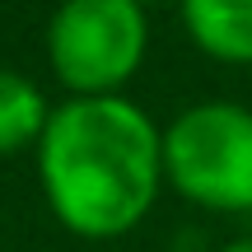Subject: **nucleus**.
<instances>
[{
  "label": "nucleus",
  "instance_id": "f03ea898",
  "mask_svg": "<svg viewBox=\"0 0 252 252\" xmlns=\"http://www.w3.org/2000/svg\"><path fill=\"white\" fill-rule=\"evenodd\" d=\"M163 182L220 215L252 210V108L191 103L163 126Z\"/></svg>",
  "mask_w": 252,
  "mask_h": 252
},
{
  "label": "nucleus",
  "instance_id": "0eeeda50",
  "mask_svg": "<svg viewBox=\"0 0 252 252\" xmlns=\"http://www.w3.org/2000/svg\"><path fill=\"white\" fill-rule=\"evenodd\" d=\"M140 5H150V0H140Z\"/></svg>",
  "mask_w": 252,
  "mask_h": 252
},
{
  "label": "nucleus",
  "instance_id": "423d86ee",
  "mask_svg": "<svg viewBox=\"0 0 252 252\" xmlns=\"http://www.w3.org/2000/svg\"><path fill=\"white\" fill-rule=\"evenodd\" d=\"M220 252H252V238H234V243L220 248Z\"/></svg>",
  "mask_w": 252,
  "mask_h": 252
},
{
  "label": "nucleus",
  "instance_id": "7ed1b4c3",
  "mask_svg": "<svg viewBox=\"0 0 252 252\" xmlns=\"http://www.w3.org/2000/svg\"><path fill=\"white\" fill-rule=\"evenodd\" d=\"M150 52L140 0H61L47 24V61L70 98H112Z\"/></svg>",
  "mask_w": 252,
  "mask_h": 252
},
{
  "label": "nucleus",
  "instance_id": "39448f33",
  "mask_svg": "<svg viewBox=\"0 0 252 252\" xmlns=\"http://www.w3.org/2000/svg\"><path fill=\"white\" fill-rule=\"evenodd\" d=\"M47 117H52L47 94L28 75L0 70V154L28 150V145L37 150V140L47 131Z\"/></svg>",
  "mask_w": 252,
  "mask_h": 252
},
{
  "label": "nucleus",
  "instance_id": "20e7f679",
  "mask_svg": "<svg viewBox=\"0 0 252 252\" xmlns=\"http://www.w3.org/2000/svg\"><path fill=\"white\" fill-rule=\"evenodd\" d=\"M187 37L220 65H252V0H178Z\"/></svg>",
  "mask_w": 252,
  "mask_h": 252
},
{
  "label": "nucleus",
  "instance_id": "f257e3e1",
  "mask_svg": "<svg viewBox=\"0 0 252 252\" xmlns=\"http://www.w3.org/2000/svg\"><path fill=\"white\" fill-rule=\"evenodd\" d=\"M37 182L75 238H122L159 201L163 131L122 94L65 98L37 140Z\"/></svg>",
  "mask_w": 252,
  "mask_h": 252
}]
</instances>
